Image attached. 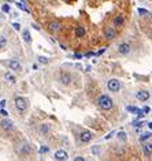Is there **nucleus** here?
I'll use <instances>...</instances> for the list:
<instances>
[{
  "instance_id": "30",
  "label": "nucleus",
  "mask_w": 152,
  "mask_h": 161,
  "mask_svg": "<svg viewBox=\"0 0 152 161\" xmlns=\"http://www.w3.org/2000/svg\"><path fill=\"white\" fill-rule=\"evenodd\" d=\"M1 10H3V12H8V11H10V5H8V4H3V5H1Z\"/></svg>"
},
{
  "instance_id": "27",
  "label": "nucleus",
  "mask_w": 152,
  "mask_h": 161,
  "mask_svg": "<svg viewBox=\"0 0 152 161\" xmlns=\"http://www.w3.org/2000/svg\"><path fill=\"white\" fill-rule=\"evenodd\" d=\"M138 14L140 15H149V11L145 10V8H138Z\"/></svg>"
},
{
  "instance_id": "40",
  "label": "nucleus",
  "mask_w": 152,
  "mask_h": 161,
  "mask_svg": "<svg viewBox=\"0 0 152 161\" xmlns=\"http://www.w3.org/2000/svg\"><path fill=\"white\" fill-rule=\"evenodd\" d=\"M148 127H149V130L152 131V122H149V123H148Z\"/></svg>"
},
{
  "instance_id": "38",
  "label": "nucleus",
  "mask_w": 152,
  "mask_h": 161,
  "mask_svg": "<svg viewBox=\"0 0 152 161\" xmlns=\"http://www.w3.org/2000/svg\"><path fill=\"white\" fill-rule=\"evenodd\" d=\"M5 103H7L5 100H1V101H0V107H5Z\"/></svg>"
},
{
  "instance_id": "33",
  "label": "nucleus",
  "mask_w": 152,
  "mask_h": 161,
  "mask_svg": "<svg viewBox=\"0 0 152 161\" xmlns=\"http://www.w3.org/2000/svg\"><path fill=\"white\" fill-rule=\"evenodd\" d=\"M0 115H1V116H7V115H8V112H7V111H5V109H0Z\"/></svg>"
},
{
  "instance_id": "12",
  "label": "nucleus",
  "mask_w": 152,
  "mask_h": 161,
  "mask_svg": "<svg viewBox=\"0 0 152 161\" xmlns=\"http://www.w3.org/2000/svg\"><path fill=\"white\" fill-rule=\"evenodd\" d=\"M123 23H125V18H123V15L118 14V15L114 16V19H112V26L114 27H121V26H123Z\"/></svg>"
},
{
  "instance_id": "1",
  "label": "nucleus",
  "mask_w": 152,
  "mask_h": 161,
  "mask_svg": "<svg viewBox=\"0 0 152 161\" xmlns=\"http://www.w3.org/2000/svg\"><path fill=\"white\" fill-rule=\"evenodd\" d=\"M97 105L103 111H111L112 107H114V100L111 99L108 94H101V96H99V99H97Z\"/></svg>"
},
{
  "instance_id": "16",
  "label": "nucleus",
  "mask_w": 152,
  "mask_h": 161,
  "mask_svg": "<svg viewBox=\"0 0 152 161\" xmlns=\"http://www.w3.org/2000/svg\"><path fill=\"white\" fill-rule=\"evenodd\" d=\"M74 34H75V37H78V38H82V37L86 34V30H85L84 26H75V29H74Z\"/></svg>"
},
{
  "instance_id": "32",
  "label": "nucleus",
  "mask_w": 152,
  "mask_h": 161,
  "mask_svg": "<svg viewBox=\"0 0 152 161\" xmlns=\"http://www.w3.org/2000/svg\"><path fill=\"white\" fill-rule=\"evenodd\" d=\"M114 134H115V131H111L110 134H107V135L104 137V139H110V138H111V137H112Z\"/></svg>"
},
{
  "instance_id": "19",
  "label": "nucleus",
  "mask_w": 152,
  "mask_h": 161,
  "mask_svg": "<svg viewBox=\"0 0 152 161\" xmlns=\"http://www.w3.org/2000/svg\"><path fill=\"white\" fill-rule=\"evenodd\" d=\"M22 37H23V41H25V42H27V44H30V42H31V37H30L29 30H23V31H22Z\"/></svg>"
},
{
  "instance_id": "18",
  "label": "nucleus",
  "mask_w": 152,
  "mask_h": 161,
  "mask_svg": "<svg viewBox=\"0 0 152 161\" xmlns=\"http://www.w3.org/2000/svg\"><path fill=\"white\" fill-rule=\"evenodd\" d=\"M4 79L7 81V82H10V83H15V82H16L15 75H12L10 71H7V73L4 74Z\"/></svg>"
},
{
  "instance_id": "13",
  "label": "nucleus",
  "mask_w": 152,
  "mask_h": 161,
  "mask_svg": "<svg viewBox=\"0 0 152 161\" xmlns=\"http://www.w3.org/2000/svg\"><path fill=\"white\" fill-rule=\"evenodd\" d=\"M53 158L58 161H66L68 158V154H67V151H64V150H58V151H55Z\"/></svg>"
},
{
  "instance_id": "23",
  "label": "nucleus",
  "mask_w": 152,
  "mask_h": 161,
  "mask_svg": "<svg viewBox=\"0 0 152 161\" xmlns=\"http://www.w3.org/2000/svg\"><path fill=\"white\" fill-rule=\"evenodd\" d=\"M5 45H7V40H5V37L0 36V49H4Z\"/></svg>"
},
{
  "instance_id": "4",
  "label": "nucleus",
  "mask_w": 152,
  "mask_h": 161,
  "mask_svg": "<svg viewBox=\"0 0 152 161\" xmlns=\"http://www.w3.org/2000/svg\"><path fill=\"white\" fill-rule=\"evenodd\" d=\"M15 108L19 112H25L27 108V100L23 97H16L15 99Z\"/></svg>"
},
{
  "instance_id": "34",
  "label": "nucleus",
  "mask_w": 152,
  "mask_h": 161,
  "mask_svg": "<svg viewBox=\"0 0 152 161\" xmlns=\"http://www.w3.org/2000/svg\"><path fill=\"white\" fill-rule=\"evenodd\" d=\"M74 161H85V158L81 156H77V157H74Z\"/></svg>"
},
{
  "instance_id": "26",
  "label": "nucleus",
  "mask_w": 152,
  "mask_h": 161,
  "mask_svg": "<svg viewBox=\"0 0 152 161\" xmlns=\"http://www.w3.org/2000/svg\"><path fill=\"white\" fill-rule=\"evenodd\" d=\"M15 4H16V7H18L19 10H22V11H26V12H29V10H27L26 7L23 5V3H22V1H19V3H15Z\"/></svg>"
},
{
  "instance_id": "37",
  "label": "nucleus",
  "mask_w": 152,
  "mask_h": 161,
  "mask_svg": "<svg viewBox=\"0 0 152 161\" xmlns=\"http://www.w3.org/2000/svg\"><path fill=\"white\" fill-rule=\"evenodd\" d=\"M94 55H96V53H93V52H88L86 55H85V56H86V57H90V56H94Z\"/></svg>"
},
{
  "instance_id": "36",
  "label": "nucleus",
  "mask_w": 152,
  "mask_h": 161,
  "mask_svg": "<svg viewBox=\"0 0 152 161\" xmlns=\"http://www.w3.org/2000/svg\"><path fill=\"white\" fill-rule=\"evenodd\" d=\"M104 51H105V48H101V49H100L99 52L96 53V56H100V55H101V53H104Z\"/></svg>"
},
{
  "instance_id": "2",
  "label": "nucleus",
  "mask_w": 152,
  "mask_h": 161,
  "mask_svg": "<svg viewBox=\"0 0 152 161\" xmlns=\"http://www.w3.org/2000/svg\"><path fill=\"white\" fill-rule=\"evenodd\" d=\"M116 52L119 53L121 56H126V55H129L131 52V44L130 42H126V41H122L118 44V47H116Z\"/></svg>"
},
{
  "instance_id": "42",
  "label": "nucleus",
  "mask_w": 152,
  "mask_h": 161,
  "mask_svg": "<svg viewBox=\"0 0 152 161\" xmlns=\"http://www.w3.org/2000/svg\"><path fill=\"white\" fill-rule=\"evenodd\" d=\"M66 1H70V0H66Z\"/></svg>"
},
{
  "instance_id": "28",
  "label": "nucleus",
  "mask_w": 152,
  "mask_h": 161,
  "mask_svg": "<svg viewBox=\"0 0 152 161\" xmlns=\"http://www.w3.org/2000/svg\"><path fill=\"white\" fill-rule=\"evenodd\" d=\"M38 62L42 63V64H47V63H48V59H47V57H44V56H38Z\"/></svg>"
},
{
  "instance_id": "31",
  "label": "nucleus",
  "mask_w": 152,
  "mask_h": 161,
  "mask_svg": "<svg viewBox=\"0 0 152 161\" xmlns=\"http://www.w3.org/2000/svg\"><path fill=\"white\" fill-rule=\"evenodd\" d=\"M12 27H14L15 30H21V25H19V23H12Z\"/></svg>"
},
{
  "instance_id": "11",
  "label": "nucleus",
  "mask_w": 152,
  "mask_h": 161,
  "mask_svg": "<svg viewBox=\"0 0 152 161\" xmlns=\"http://www.w3.org/2000/svg\"><path fill=\"white\" fill-rule=\"evenodd\" d=\"M0 127H1L4 131H12L14 130V123L8 119H3L1 122H0Z\"/></svg>"
},
{
  "instance_id": "29",
  "label": "nucleus",
  "mask_w": 152,
  "mask_h": 161,
  "mask_svg": "<svg viewBox=\"0 0 152 161\" xmlns=\"http://www.w3.org/2000/svg\"><path fill=\"white\" fill-rule=\"evenodd\" d=\"M131 124L134 126V127H141V126L144 124V122H138V120H134V122H133Z\"/></svg>"
},
{
  "instance_id": "25",
  "label": "nucleus",
  "mask_w": 152,
  "mask_h": 161,
  "mask_svg": "<svg viewBox=\"0 0 152 161\" xmlns=\"http://www.w3.org/2000/svg\"><path fill=\"white\" fill-rule=\"evenodd\" d=\"M48 151H49V147H48V146H41L40 150H38V153H40V154H45Z\"/></svg>"
},
{
  "instance_id": "15",
  "label": "nucleus",
  "mask_w": 152,
  "mask_h": 161,
  "mask_svg": "<svg viewBox=\"0 0 152 161\" xmlns=\"http://www.w3.org/2000/svg\"><path fill=\"white\" fill-rule=\"evenodd\" d=\"M49 130H51V127L47 124V123H42V124L38 126V128H37V131H38V134L40 135H47L48 132H49Z\"/></svg>"
},
{
  "instance_id": "5",
  "label": "nucleus",
  "mask_w": 152,
  "mask_h": 161,
  "mask_svg": "<svg viewBox=\"0 0 152 161\" xmlns=\"http://www.w3.org/2000/svg\"><path fill=\"white\" fill-rule=\"evenodd\" d=\"M30 151H31L30 146H29V143H26V142L18 145V147H16V153H18L19 156H27V154H30Z\"/></svg>"
},
{
  "instance_id": "7",
  "label": "nucleus",
  "mask_w": 152,
  "mask_h": 161,
  "mask_svg": "<svg viewBox=\"0 0 152 161\" xmlns=\"http://www.w3.org/2000/svg\"><path fill=\"white\" fill-rule=\"evenodd\" d=\"M79 141L82 142V143H88V142H90L92 141V138H93V135H92V132L90 131H81L78 135Z\"/></svg>"
},
{
  "instance_id": "41",
  "label": "nucleus",
  "mask_w": 152,
  "mask_h": 161,
  "mask_svg": "<svg viewBox=\"0 0 152 161\" xmlns=\"http://www.w3.org/2000/svg\"><path fill=\"white\" fill-rule=\"evenodd\" d=\"M8 1H12V0H8Z\"/></svg>"
},
{
  "instance_id": "14",
  "label": "nucleus",
  "mask_w": 152,
  "mask_h": 161,
  "mask_svg": "<svg viewBox=\"0 0 152 161\" xmlns=\"http://www.w3.org/2000/svg\"><path fill=\"white\" fill-rule=\"evenodd\" d=\"M8 67H10V70H14V71H21L22 70L21 63L18 62L16 59H11L10 62H8Z\"/></svg>"
},
{
  "instance_id": "24",
  "label": "nucleus",
  "mask_w": 152,
  "mask_h": 161,
  "mask_svg": "<svg viewBox=\"0 0 152 161\" xmlns=\"http://www.w3.org/2000/svg\"><path fill=\"white\" fill-rule=\"evenodd\" d=\"M99 153H100V147H99V146H97V145L92 146V154H93V156H97Z\"/></svg>"
},
{
  "instance_id": "39",
  "label": "nucleus",
  "mask_w": 152,
  "mask_h": 161,
  "mask_svg": "<svg viewBox=\"0 0 152 161\" xmlns=\"http://www.w3.org/2000/svg\"><path fill=\"white\" fill-rule=\"evenodd\" d=\"M81 57H82V55H79V53H75L74 55V59H81Z\"/></svg>"
},
{
  "instance_id": "17",
  "label": "nucleus",
  "mask_w": 152,
  "mask_h": 161,
  "mask_svg": "<svg viewBox=\"0 0 152 161\" xmlns=\"http://www.w3.org/2000/svg\"><path fill=\"white\" fill-rule=\"evenodd\" d=\"M141 150H142V153H144L145 156L149 157L152 154V145L151 143H144L142 147H141Z\"/></svg>"
},
{
  "instance_id": "8",
  "label": "nucleus",
  "mask_w": 152,
  "mask_h": 161,
  "mask_svg": "<svg viewBox=\"0 0 152 161\" xmlns=\"http://www.w3.org/2000/svg\"><path fill=\"white\" fill-rule=\"evenodd\" d=\"M103 33H104V38H105V40H114V38H115V36H116L115 27H111V26L105 27Z\"/></svg>"
},
{
  "instance_id": "22",
  "label": "nucleus",
  "mask_w": 152,
  "mask_h": 161,
  "mask_svg": "<svg viewBox=\"0 0 152 161\" xmlns=\"http://www.w3.org/2000/svg\"><path fill=\"white\" fill-rule=\"evenodd\" d=\"M152 137V132H144V134L140 137V142H145L147 139H149Z\"/></svg>"
},
{
  "instance_id": "9",
  "label": "nucleus",
  "mask_w": 152,
  "mask_h": 161,
  "mask_svg": "<svg viewBox=\"0 0 152 161\" xmlns=\"http://www.w3.org/2000/svg\"><path fill=\"white\" fill-rule=\"evenodd\" d=\"M47 27L51 33H58V31L60 30L62 25H60V22H58V21H51V22H48Z\"/></svg>"
},
{
  "instance_id": "21",
  "label": "nucleus",
  "mask_w": 152,
  "mask_h": 161,
  "mask_svg": "<svg viewBox=\"0 0 152 161\" xmlns=\"http://www.w3.org/2000/svg\"><path fill=\"white\" fill-rule=\"evenodd\" d=\"M116 137H118V139L121 141V142H126V141H127V137H126V132H125V131H119Z\"/></svg>"
},
{
  "instance_id": "20",
  "label": "nucleus",
  "mask_w": 152,
  "mask_h": 161,
  "mask_svg": "<svg viewBox=\"0 0 152 161\" xmlns=\"http://www.w3.org/2000/svg\"><path fill=\"white\" fill-rule=\"evenodd\" d=\"M126 109H127V112H130V113H138L141 109H138L137 107H134V105H129V107H126Z\"/></svg>"
},
{
  "instance_id": "6",
  "label": "nucleus",
  "mask_w": 152,
  "mask_h": 161,
  "mask_svg": "<svg viewBox=\"0 0 152 161\" xmlns=\"http://www.w3.org/2000/svg\"><path fill=\"white\" fill-rule=\"evenodd\" d=\"M71 75H70V73H66V71H62L60 73V75H59V81H60V83L62 85H64V86H67V85H70L71 83Z\"/></svg>"
},
{
  "instance_id": "3",
  "label": "nucleus",
  "mask_w": 152,
  "mask_h": 161,
  "mask_svg": "<svg viewBox=\"0 0 152 161\" xmlns=\"http://www.w3.org/2000/svg\"><path fill=\"white\" fill-rule=\"evenodd\" d=\"M107 88H108V90L112 92V93L119 92V90H121V82H119V79H116V78L110 79V81L107 82Z\"/></svg>"
},
{
  "instance_id": "10",
  "label": "nucleus",
  "mask_w": 152,
  "mask_h": 161,
  "mask_svg": "<svg viewBox=\"0 0 152 161\" xmlns=\"http://www.w3.org/2000/svg\"><path fill=\"white\" fill-rule=\"evenodd\" d=\"M149 97H151V94H149V92H147V90H140V92L136 93V99L138 100V101H141V103L148 101Z\"/></svg>"
},
{
  "instance_id": "35",
  "label": "nucleus",
  "mask_w": 152,
  "mask_h": 161,
  "mask_svg": "<svg viewBox=\"0 0 152 161\" xmlns=\"http://www.w3.org/2000/svg\"><path fill=\"white\" fill-rule=\"evenodd\" d=\"M149 111H151V109H149V107H144V108H142V112H144L145 115H147Z\"/></svg>"
}]
</instances>
